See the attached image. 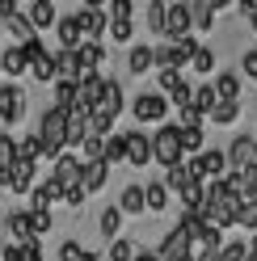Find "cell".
<instances>
[{"label": "cell", "mask_w": 257, "mask_h": 261, "mask_svg": "<svg viewBox=\"0 0 257 261\" xmlns=\"http://www.w3.org/2000/svg\"><path fill=\"white\" fill-rule=\"evenodd\" d=\"M63 130H68V110H59V106H51L42 114V122H38V152L42 156H59L63 152Z\"/></svg>", "instance_id": "obj_1"}, {"label": "cell", "mask_w": 257, "mask_h": 261, "mask_svg": "<svg viewBox=\"0 0 257 261\" xmlns=\"http://www.w3.org/2000/svg\"><path fill=\"white\" fill-rule=\"evenodd\" d=\"M148 143H152V160H160V165H169V169L182 165V130H177V122H165Z\"/></svg>", "instance_id": "obj_2"}, {"label": "cell", "mask_w": 257, "mask_h": 261, "mask_svg": "<svg viewBox=\"0 0 257 261\" xmlns=\"http://www.w3.org/2000/svg\"><path fill=\"white\" fill-rule=\"evenodd\" d=\"M190 173H194V181H223V173H228V160H223V152H211L202 148L198 160H190Z\"/></svg>", "instance_id": "obj_3"}, {"label": "cell", "mask_w": 257, "mask_h": 261, "mask_svg": "<svg viewBox=\"0 0 257 261\" xmlns=\"http://www.w3.org/2000/svg\"><path fill=\"white\" fill-rule=\"evenodd\" d=\"M190 5H165V38L169 42H182L190 38Z\"/></svg>", "instance_id": "obj_4"}, {"label": "cell", "mask_w": 257, "mask_h": 261, "mask_svg": "<svg viewBox=\"0 0 257 261\" xmlns=\"http://www.w3.org/2000/svg\"><path fill=\"white\" fill-rule=\"evenodd\" d=\"M72 21H76V34H89V42H97V34H106V13H101L97 5L76 9Z\"/></svg>", "instance_id": "obj_5"}, {"label": "cell", "mask_w": 257, "mask_h": 261, "mask_svg": "<svg viewBox=\"0 0 257 261\" xmlns=\"http://www.w3.org/2000/svg\"><path fill=\"white\" fill-rule=\"evenodd\" d=\"M0 118H5V122H21L25 118V93L13 85V80L0 85Z\"/></svg>", "instance_id": "obj_6"}, {"label": "cell", "mask_w": 257, "mask_h": 261, "mask_svg": "<svg viewBox=\"0 0 257 261\" xmlns=\"http://www.w3.org/2000/svg\"><path fill=\"white\" fill-rule=\"evenodd\" d=\"M101 93H106V80H101V72H85L76 80V106L80 110H93L101 101Z\"/></svg>", "instance_id": "obj_7"}, {"label": "cell", "mask_w": 257, "mask_h": 261, "mask_svg": "<svg viewBox=\"0 0 257 261\" xmlns=\"http://www.w3.org/2000/svg\"><path fill=\"white\" fill-rule=\"evenodd\" d=\"M131 110H135L139 122H160V118H165V110H169V101H165L160 93H139Z\"/></svg>", "instance_id": "obj_8"}, {"label": "cell", "mask_w": 257, "mask_h": 261, "mask_svg": "<svg viewBox=\"0 0 257 261\" xmlns=\"http://www.w3.org/2000/svg\"><path fill=\"white\" fill-rule=\"evenodd\" d=\"M80 173H85V165H80L76 156H59L55 169H51V181L59 190H72V186H80Z\"/></svg>", "instance_id": "obj_9"}, {"label": "cell", "mask_w": 257, "mask_h": 261, "mask_svg": "<svg viewBox=\"0 0 257 261\" xmlns=\"http://www.w3.org/2000/svg\"><path fill=\"white\" fill-rule=\"evenodd\" d=\"M122 160H131L135 169H148V160H152V143H148V135L126 130V156H122Z\"/></svg>", "instance_id": "obj_10"}, {"label": "cell", "mask_w": 257, "mask_h": 261, "mask_svg": "<svg viewBox=\"0 0 257 261\" xmlns=\"http://www.w3.org/2000/svg\"><path fill=\"white\" fill-rule=\"evenodd\" d=\"M186 253H190V236L182 232V227H173V232L165 236V244H160V261H186Z\"/></svg>", "instance_id": "obj_11"}, {"label": "cell", "mask_w": 257, "mask_h": 261, "mask_svg": "<svg viewBox=\"0 0 257 261\" xmlns=\"http://www.w3.org/2000/svg\"><path fill=\"white\" fill-rule=\"evenodd\" d=\"M211 93H215V101H236V97H240V76L236 72H219Z\"/></svg>", "instance_id": "obj_12"}, {"label": "cell", "mask_w": 257, "mask_h": 261, "mask_svg": "<svg viewBox=\"0 0 257 261\" xmlns=\"http://www.w3.org/2000/svg\"><path fill=\"white\" fill-rule=\"evenodd\" d=\"M72 55H76V63H80V72H97V63H101L106 51H101V42H89V38H85Z\"/></svg>", "instance_id": "obj_13"}, {"label": "cell", "mask_w": 257, "mask_h": 261, "mask_svg": "<svg viewBox=\"0 0 257 261\" xmlns=\"http://www.w3.org/2000/svg\"><path fill=\"white\" fill-rule=\"evenodd\" d=\"M122 156H126V135H106V139H101V165L114 169Z\"/></svg>", "instance_id": "obj_14"}, {"label": "cell", "mask_w": 257, "mask_h": 261, "mask_svg": "<svg viewBox=\"0 0 257 261\" xmlns=\"http://www.w3.org/2000/svg\"><path fill=\"white\" fill-rule=\"evenodd\" d=\"M190 25L194 30H211L215 25V5L211 0H194V5H190Z\"/></svg>", "instance_id": "obj_15"}, {"label": "cell", "mask_w": 257, "mask_h": 261, "mask_svg": "<svg viewBox=\"0 0 257 261\" xmlns=\"http://www.w3.org/2000/svg\"><path fill=\"white\" fill-rule=\"evenodd\" d=\"M5 25H9V34H13V46H25L30 38H38V34H34V25L25 21V13H13Z\"/></svg>", "instance_id": "obj_16"}, {"label": "cell", "mask_w": 257, "mask_h": 261, "mask_svg": "<svg viewBox=\"0 0 257 261\" xmlns=\"http://www.w3.org/2000/svg\"><path fill=\"white\" fill-rule=\"evenodd\" d=\"M97 106L110 114V118H118V114H122V85H118V80H106V93H101Z\"/></svg>", "instance_id": "obj_17"}, {"label": "cell", "mask_w": 257, "mask_h": 261, "mask_svg": "<svg viewBox=\"0 0 257 261\" xmlns=\"http://www.w3.org/2000/svg\"><path fill=\"white\" fill-rule=\"evenodd\" d=\"M9 232H13V244H30L34 232H30V211H13L9 215Z\"/></svg>", "instance_id": "obj_18"}, {"label": "cell", "mask_w": 257, "mask_h": 261, "mask_svg": "<svg viewBox=\"0 0 257 261\" xmlns=\"http://www.w3.org/2000/svg\"><path fill=\"white\" fill-rule=\"evenodd\" d=\"M30 194H34V211H51V202L59 198V194H63V190H59V186L51 181V177H46V181H38L34 190H30Z\"/></svg>", "instance_id": "obj_19"}, {"label": "cell", "mask_w": 257, "mask_h": 261, "mask_svg": "<svg viewBox=\"0 0 257 261\" xmlns=\"http://www.w3.org/2000/svg\"><path fill=\"white\" fill-rule=\"evenodd\" d=\"M55 76H63L68 85H76V80L85 76V72H80V63H76V55H72V51H59V55H55Z\"/></svg>", "instance_id": "obj_20"}, {"label": "cell", "mask_w": 257, "mask_h": 261, "mask_svg": "<svg viewBox=\"0 0 257 261\" xmlns=\"http://www.w3.org/2000/svg\"><path fill=\"white\" fill-rule=\"evenodd\" d=\"M25 68H30V63H25V55H21V46H9V51H0V72H9L13 80H17Z\"/></svg>", "instance_id": "obj_21"}, {"label": "cell", "mask_w": 257, "mask_h": 261, "mask_svg": "<svg viewBox=\"0 0 257 261\" xmlns=\"http://www.w3.org/2000/svg\"><path fill=\"white\" fill-rule=\"evenodd\" d=\"M25 21L34 25V34H38L42 25H51V21H55V5H51V0H34V5H30V17H25Z\"/></svg>", "instance_id": "obj_22"}, {"label": "cell", "mask_w": 257, "mask_h": 261, "mask_svg": "<svg viewBox=\"0 0 257 261\" xmlns=\"http://www.w3.org/2000/svg\"><path fill=\"white\" fill-rule=\"evenodd\" d=\"M118 211L122 215H143V186H126L118 198Z\"/></svg>", "instance_id": "obj_23"}, {"label": "cell", "mask_w": 257, "mask_h": 261, "mask_svg": "<svg viewBox=\"0 0 257 261\" xmlns=\"http://www.w3.org/2000/svg\"><path fill=\"white\" fill-rule=\"evenodd\" d=\"M194 51H198V42H194V38L169 42V63H173V68H186V63H190V55H194Z\"/></svg>", "instance_id": "obj_24"}, {"label": "cell", "mask_w": 257, "mask_h": 261, "mask_svg": "<svg viewBox=\"0 0 257 261\" xmlns=\"http://www.w3.org/2000/svg\"><path fill=\"white\" fill-rule=\"evenodd\" d=\"M190 181H194V173H190V165L182 160V165H173V169L165 173V181H160V186H165V190H186Z\"/></svg>", "instance_id": "obj_25"}, {"label": "cell", "mask_w": 257, "mask_h": 261, "mask_svg": "<svg viewBox=\"0 0 257 261\" xmlns=\"http://www.w3.org/2000/svg\"><path fill=\"white\" fill-rule=\"evenodd\" d=\"M106 186V165H85V173H80V190L93 194V190H101Z\"/></svg>", "instance_id": "obj_26"}, {"label": "cell", "mask_w": 257, "mask_h": 261, "mask_svg": "<svg viewBox=\"0 0 257 261\" xmlns=\"http://www.w3.org/2000/svg\"><path fill=\"white\" fill-rule=\"evenodd\" d=\"M207 118H211L215 126H232V122L240 118V106H236V101H219L211 114H207Z\"/></svg>", "instance_id": "obj_27"}, {"label": "cell", "mask_w": 257, "mask_h": 261, "mask_svg": "<svg viewBox=\"0 0 257 261\" xmlns=\"http://www.w3.org/2000/svg\"><path fill=\"white\" fill-rule=\"evenodd\" d=\"M190 68H194L198 76H211L215 72V51H211V46H198V51L190 55Z\"/></svg>", "instance_id": "obj_28"}, {"label": "cell", "mask_w": 257, "mask_h": 261, "mask_svg": "<svg viewBox=\"0 0 257 261\" xmlns=\"http://www.w3.org/2000/svg\"><path fill=\"white\" fill-rule=\"evenodd\" d=\"M118 232H122V211H118V206H106V211H101V236L118 240Z\"/></svg>", "instance_id": "obj_29"}, {"label": "cell", "mask_w": 257, "mask_h": 261, "mask_svg": "<svg viewBox=\"0 0 257 261\" xmlns=\"http://www.w3.org/2000/svg\"><path fill=\"white\" fill-rule=\"evenodd\" d=\"M165 198H169V190L160 186V181H152L148 190H143V211H165V206H169Z\"/></svg>", "instance_id": "obj_30"}, {"label": "cell", "mask_w": 257, "mask_h": 261, "mask_svg": "<svg viewBox=\"0 0 257 261\" xmlns=\"http://www.w3.org/2000/svg\"><path fill=\"white\" fill-rule=\"evenodd\" d=\"M126 68H131L135 76H143L152 68V46H131V59H126Z\"/></svg>", "instance_id": "obj_31"}, {"label": "cell", "mask_w": 257, "mask_h": 261, "mask_svg": "<svg viewBox=\"0 0 257 261\" xmlns=\"http://www.w3.org/2000/svg\"><path fill=\"white\" fill-rule=\"evenodd\" d=\"M59 42H63V51H76V46H80V34H76V21L72 17H59Z\"/></svg>", "instance_id": "obj_32"}, {"label": "cell", "mask_w": 257, "mask_h": 261, "mask_svg": "<svg viewBox=\"0 0 257 261\" xmlns=\"http://www.w3.org/2000/svg\"><path fill=\"white\" fill-rule=\"evenodd\" d=\"M30 72H34V80H42V85H46V80H55V55L46 51L42 59H34V63H30Z\"/></svg>", "instance_id": "obj_33"}, {"label": "cell", "mask_w": 257, "mask_h": 261, "mask_svg": "<svg viewBox=\"0 0 257 261\" xmlns=\"http://www.w3.org/2000/svg\"><path fill=\"white\" fill-rule=\"evenodd\" d=\"M190 106H194L198 114H211L219 101H215V93H211V85H202V89H194V97H190Z\"/></svg>", "instance_id": "obj_34"}, {"label": "cell", "mask_w": 257, "mask_h": 261, "mask_svg": "<svg viewBox=\"0 0 257 261\" xmlns=\"http://www.w3.org/2000/svg\"><path fill=\"white\" fill-rule=\"evenodd\" d=\"M232 223H240V227H257V202H236Z\"/></svg>", "instance_id": "obj_35"}, {"label": "cell", "mask_w": 257, "mask_h": 261, "mask_svg": "<svg viewBox=\"0 0 257 261\" xmlns=\"http://www.w3.org/2000/svg\"><path fill=\"white\" fill-rule=\"evenodd\" d=\"M135 257V249H131V240H110V253H106V261H131Z\"/></svg>", "instance_id": "obj_36"}, {"label": "cell", "mask_w": 257, "mask_h": 261, "mask_svg": "<svg viewBox=\"0 0 257 261\" xmlns=\"http://www.w3.org/2000/svg\"><path fill=\"white\" fill-rule=\"evenodd\" d=\"M55 106H59V110H72V106H76V85L59 80V85H55Z\"/></svg>", "instance_id": "obj_37"}, {"label": "cell", "mask_w": 257, "mask_h": 261, "mask_svg": "<svg viewBox=\"0 0 257 261\" xmlns=\"http://www.w3.org/2000/svg\"><path fill=\"white\" fill-rule=\"evenodd\" d=\"M186 152H202V126L182 130V156H186Z\"/></svg>", "instance_id": "obj_38"}, {"label": "cell", "mask_w": 257, "mask_h": 261, "mask_svg": "<svg viewBox=\"0 0 257 261\" xmlns=\"http://www.w3.org/2000/svg\"><path fill=\"white\" fill-rule=\"evenodd\" d=\"M30 232H34V240L42 232H51V211H30Z\"/></svg>", "instance_id": "obj_39"}, {"label": "cell", "mask_w": 257, "mask_h": 261, "mask_svg": "<svg viewBox=\"0 0 257 261\" xmlns=\"http://www.w3.org/2000/svg\"><path fill=\"white\" fill-rule=\"evenodd\" d=\"M148 25H152V34H165V5L160 0L148 5Z\"/></svg>", "instance_id": "obj_40"}, {"label": "cell", "mask_w": 257, "mask_h": 261, "mask_svg": "<svg viewBox=\"0 0 257 261\" xmlns=\"http://www.w3.org/2000/svg\"><path fill=\"white\" fill-rule=\"evenodd\" d=\"M13 160H17V139L0 135V165H13Z\"/></svg>", "instance_id": "obj_41"}, {"label": "cell", "mask_w": 257, "mask_h": 261, "mask_svg": "<svg viewBox=\"0 0 257 261\" xmlns=\"http://www.w3.org/2000/svg\"><path fill=\"white\" fill-rule=\"evenodd\" d=\"M110 21H131V0H114V5H110Z\"/></svg>", "instance_id": "obj_42"}, {"label": "cell", "mask_w": 257, "mask_h": 261, "mask_svg": "<svg viewBox=\"0 0 257 261\" xmlns=\"http://www.w3.org/2000/svg\"><path fill=\"white\" fill-rule=\"evenodd\" d=\"M59 198H63V202H68L72 211H80V206H85V198H89V194H85V190H80V186H72V190H63V194H59Z\"/></svg>", "instance_id": "obj_43"}, {"label": "cell", "mask_w": 257, "mask_h": 261, "mask_svg": "<svg viewBox=\"0 0 257 261\" xmlns=\"http://www.w3.org/2000/svg\"><path fill=\"white\" fill-rule=\"evenodd\" d=\"M215 261H245V244H240V240H236V244H223Z\"/></svg>", "instance_id": "obj_44"}, {"label": "cell", "mask_w": 257, "mask_h": 261, "mask_svg": "<svg viewBox=\"0 0 257 261\" xmlns=\"http://www.w3.org/2000/svg\"><path fill=\"white\" fill-rule=\"evenodd\" d=\"M106 30H110V34H114V42H126V38L135 34V30H131V21H110Z\"/></svg>", "instance_id": "obj_45"}, {"label": "cell", "mask_w": 257, "mask_h": 261, "mask_svg": "<svg viewBox=\"0 0 257 261\" xmlns=\"http://www.w3.org/2000/svg\"><path fill=\"white\" fill-rule=\"evenodd\" d=\"M190 97H194V89H190L186 80H182V85L173 89V106H177V110H186V106H190Z\"/></svg>", "instance_id": "obj_46"}, {"label": "cell", "mask_w": 257, "mask_h": 261, "mask_svg": "<svg viewBox=\"0 0 257 261\" xmlns=\"http://www.w3.org/2000/svg\"><path fill=\"white\" fill-rule=\"evenodd\" d=\"M240 72H245L249 80H257V51H245V55H240Z\"/></svg>", "instance_id": "obj_47"}, {"label": "cell", "mask_w": 257, "mask_h": 261, "mask_svg": "<svg viewBox=\"0 0 257 261\" xmlns=\"http://www.w3.org/2000/svg\"><path fill=\"white\" fill-rule=\"evenodd\" d=\"M177 85H182V72H173V68H165V72H160V89H165V93H173Z\"/></svg>", "instance_id": "obj_48"}, {"label": "cell", "mask_w": 257, "mask_h": 261, "mask_svg": "<svg viewBox=\"0 0 257 261\" xmlns=\"http://www.w3.org/2000/svg\"><path fill=\"white\" fill-rule=\"evenodd\" d=\"M80 257H85V249H80L76 240H68V244L59 249V261H80Z\"/></svg>", "instance_id": "obj_49"}, {"label": "cell", "mask_w": 257, "mask_h": 261, "mask_svg": "<svg viewBox=\"0 0 257 261\" xmlns=\"http://www.w3.org/2000/svg\"><path fill=\"white\" fill-rule=\"evenodd\" d=\"M21 261H42V249H38V240L21 244Z\"/></svg>", "instance_id": "obj_50"}, {"label": "cell", "mask_w": 257, "mask_h": 261, "mask_svg": "<svg viewBox=\"0 0 257 261\" xmlns=\"http://www.w3.org/2000/svg\"><path fill=\"white\" fill-rule=\"evenodd\" d=\"M240 13H245V21L257 30V0H249V5H240Z\"/></svg>", "instance_id": "obj_51"}, {"label": "cell", "mask_w": 257, "mask_h": 261, "mask_svg": "<svg viewBox=\"0 0 257 261\" xmlns=\"http://www.w3.org/2000/svg\"><path fill=\"white\" fill-rule=\"evenodd\" d=\"M0 257H5V261H21V244H5Z\"/></svg>", "instance_id": "obj_52"}, {"label": "cell", "mask_w": 257, "mask_h": 261, "mask_svg": "<svg viewBox=\"0 0 257 261\" xmlns=\"http://www.w3.org/2000/svg\"><path fill=\"white\" fill-rule=\"evenodd\" d=\"M9 177H13V165H0V190L9 186Z\"/></svg>", "instance_id": "obj_53"}, {"label": "cell", "mask_w": 257, "mask_h": 261, "mask_svg": "<svg viewBox=\"0 0 257 261\" xmlns=\"http://www.w3.org/2000/svg\"><path fill=\"white\" fill-rule=\"evenodd\" d=\"M245 253H249V257H257V236H249V244H245Z\"/></svg>", "instance_id": "obj_54"}, {"label": "cell", "mask_w": 257, "mask_h": 261, "mask_svg": "<svg viewBox=\"0 0 257 261\" xmlns=\"http://www.w3.org/2000/svg\"><path fill=\"white\" fill-rule=\"evenodd\" d=\"M131 261H160V257H156V253H135Z\"/></svg>", "instance_id": "obj_55"}, {"label": "cell", "mask_w": 257, "mask_h": 261, "mask_svg": "<svg viewBox=\"0 0 257 261\" xmlns=\"http://www.w3.org/2000/svg\"><path fill=\"white\" fill-rule=\"evenodd\" d=\"M245 261H257V257H249V253H245Z\"/></svg>", "instance_id": "obj_56"}]
</instances>
